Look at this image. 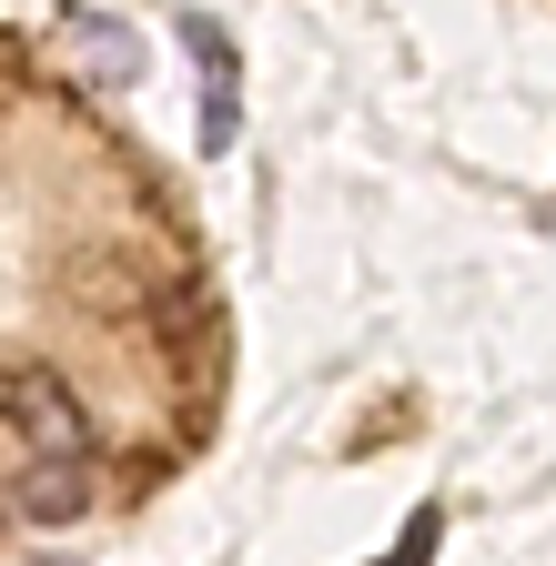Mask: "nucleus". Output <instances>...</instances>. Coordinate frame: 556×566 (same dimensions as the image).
Wrapping results in <instances>:
<instances>
[{"label":"nucleus","instance_id":"1","mask_svg":"<svg viewBox=\"0 0 556 566\" xmlns=\"http://www.w3.org/2000/svg\"><path fill=\"white\" fill-rule=\"evenodd\" d=\"M0 415H11V436L31 455H92V415H82V395L51 365H11L0 375Z\"/></svg>","mask_w":556,"mask_h":566},{"label":"nucleus","instance_id":"2","mask_svg":"<svg viewBox=\"0 0 556 566\" xmlns=\"http://www.w3.org/2000/svg\"><path fill=\"white\" fill-rule=\"evenodd\" d=\"M92 455H31L21 465V485H11V506L31 516V526H72V516H92Z\"/></svg>","mask_w":556,"mask_h":566},{"label":"nucleus","instance_id":"3","mask_svg":"<svg viewBox=\"0 0 556 566\" xmlns=\"http://www.w3.org/2000/svg\"><path fill=\"white\" fill-rule=\"evenodd\" d=\"M182 41L202 51V71H213V82H202V142L223 153V142H233V82H243V71H233V41L213 21H182Z\"/></svg>","mask_w":556,"mask_h":566},{"label":"nucleus","instance_id":"4","mask_svg":"<svg viewBox=\"0 0 556 566\" xmlns=\"http://www.w3.org/2000/svg\"><path fill=\"white\" fill-rule=\"evenodd\" d=\"M72 294H82V304H143V283H132L122 263H92V253H82V263H72Z\"/></svg>","mask_w":556,"mask_h":566},{"label":"nucleus","instance_id":"5","mask_svg":"<svg viewBox=\"0 0 556 566\" xmlns=\"http://www.w3.org/2000/svg\"><path fill=\"white\" fill-rule=\"evenodd\" d=\"M436 536H445V526H436V506H415V516H405V536H395V556H385V566H426V556H436Z\"/></svg>","mask_w":556,"mask_h":566}]
</instances>
